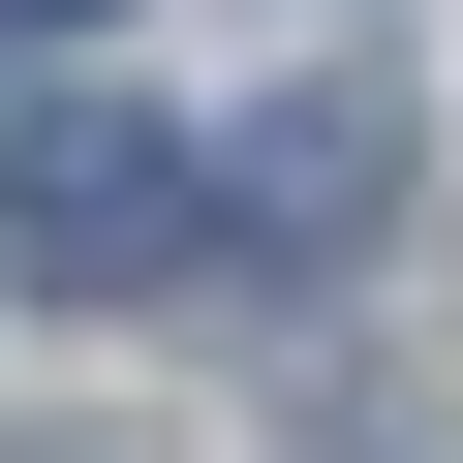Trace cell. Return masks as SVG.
I'll list each match as a JSON object with an SVG mask.
<instances>
[{"instance_id":"7a4b0ae2","label":"cell","mask_w":463,"mask_h":463,"mask_svg":"<svg viewBox=\"0 0 463 463\" xmlns=\"http://www.w3.org/2000/svg\"><path fill=\"white\" fill-rule=\"evenodd\" d=\"M216 155V248H371V216H402V93H248V124H185Z\"/></svg>"},{"instance_id":"6da1fadb","label":"cell","mask_w":463,"mask_h":463,"mask_svg":"<svg viewBox=\"0 0 463 463\" xmlns=\"http://www.w3.org/2000/svg\"><path fill=\"white\" fill-rule=\"evenodd\" d=\"M185 248H216V155H185L155 93H32V124H0V279L124 309V279H185Z\"/></svg>"},{"instance_id":"3957f363","label":"cell","mask_w":463,"mask_h":463,"mask_svg":"<svg viewBox=\"0 0 463 463\" xmlns=\"http://www.w3.org/2000/svg\"><path fill=\"white\" fill-rule=\"evenodd\" d=\"M0 32H124V0H0Z\"/></svg>"}]
</instances>
